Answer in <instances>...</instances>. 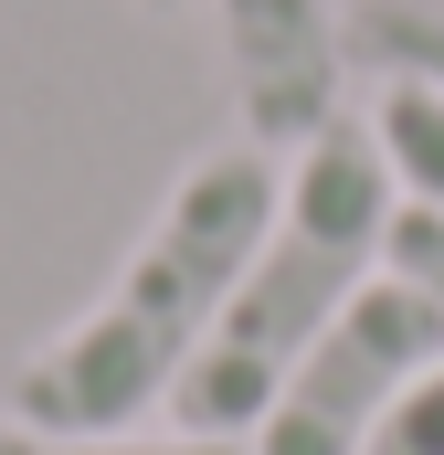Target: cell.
Segmentation results:
<instances>
[{"label": "cell", "instance_id": "1", "mask_svg": "<svg viewBox=\"0 0 444 455\" xmlns=\"http://www.w3.org/2000/svg\"><path fill=\"white\" fill-rule=\"evenodd\" d=\"M275 191H286L275 148L212 138L170 180L148 233L127 243V265L96 286V307H75L43 349L11 360V413L43 424V435H138L148 413H170V392L202 360L233 275L254 265V243L275 223Z\"/></svg>", "mask_w": 444, "mask_h": 455}, {"label": "cell", "instance_id": "2", "mask_svg": "<svg viewBox=\"0 0 444 455\" xmlns=\"http://www.w3.org/2000/svg\"><path fill=\"white\" fill-rule=\"evenodd\" d=\"M392 212H402V191H392V159H381L370 116H329V127L286 159L275 223H265V243H254V265L233 275V297H222L202 360L180 371L170 435L254 445V424L275 413V392H286V371L307 360V339L381 275Z\"/></svg>", "mask_w": 444, "mask_h": 455}, {"label": "cell", "instance_id": "3", "mask_svg": "<svg viewBox=\"0 0 444 455\" xmlns=\"http://www.w3.org/2000/svg\"><path fill=\"white\" fill-rule=\"evenodd\" d=\"M444 371V307L413 275H370L329 329L307 339V360L286 371L275 413L254 424V455H381L392 413Z\"/></svg>", "mask_w": 444, "mask_h": 455}, {"label": "cell", "instance_id": "4", "mask_svg": "<svg viewBox=\"0 0 444 455\" xmlns=\"http://www.w3.org/2000/svg\"><path fill=\"white\" fill-rule=\"evenodd\" d=\"M222 85L254 148L297 159L329 116H349V0H212Z\"/></svg>", "mask_w": 444, "mask_h": 455}, {"label": "cell", "instance_id": "5", "mask_svg": "<svg viewBox=\"0 0 444 455\" xmlns=\"http://www.w3.org/2000/svg\"><path fill=\"white\" fill-rule=\"evenodd\" d=\"M349 64L444 96V0H349Z\"/></svg>", "mask_w": 444, "mask_h": 455}, {"label": "cell", "instance_id": "6", "mask_svg": "<svg viewBox=\"0 0 444 455\" xmlns=\"http://www.w3.org/2000/svg\"><path fill=\"white\" fill-rule=\"evenodd\" d=\"M370 138H381V159H392V191L444 223V96L381 85V96H370Z\"/></svg>", "mask_w": 444, "mask_h": 455}, {"label": "cell", "instance_id": "7", "mask_svg": "<svg viewBox=\"0 0 444 455\" xmlns=\"http://www.w3.org/2000/svg\"><path fill=\"white\" fill-rule=\"evenodd\" d=\"M0 455H254V445H212V435H43V424L0 413Z\"/></svg>", "mask_w": 444, "mask_h": 455}, {"label": "cell", "instance_id": "8", "mask_svg": "<svg viewBox=\"0 0 444 455\" xmlns=\"http://www.w3.org/2000/svg\"><path fill=\"white\" fill-rule=\"evenodd\" d=\"M381 265H392V275H413V286L444 307V223H434V212H413V202H402V212H392V254H381Z\"/></svg>", "mask_w": 444, "mask_h": 455}, {"label": "cell", "instance_id": "9", "mask_svg": "<svg viewBox=\"0 0 444 455\" xmlns=\"http://www.w3.org/2000/svg\"><path fill=\"white\" fill-rule=\"evenodd\" d=\"M381 455H444V371L392 413V435H381Z\"/></svg>", "mask_w": 444, "mask_h": 455}, {"label": "cell", "instance_id": "10", "mask_svg": "<svg viewBox=\"0 0 444 455\" xmlns=\"http://www.w3.org/2000/svg\"><path fill=\"white\" fill-rule=\"evenodd\" d=\"M138 11H180V0H138Z\"/></svg>", "mask_w": 444, "mask_h": 455}]
</instances>
